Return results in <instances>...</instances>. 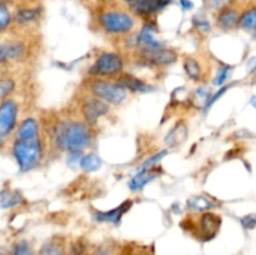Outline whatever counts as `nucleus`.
Segmentation results:
<instances>
[{"mask_svg": "<svg viewBox=\"0 0 256 255\" xmlns=\"http://www.w3.org/2000/svg\"><path fill=\"white\" fill-rule=\"evenodd\" d=\"M239 16L240 15L238 14L236 10L232 9V8L225 6L218 12L216 25L224 30L234 29L235 26H238Z\"/></svg>", "mask_w": 256, "mask_h": 255, "instance_id": "obj_16", "label": "nucleus"}, {"mask_svg": "<svg viewBox=\"0 0 256 255\" xmlns=\"http://www.w3.org/2000/svg\"><path fill=\"white\" fill-rule=\"evenodd\" d=\"M40 122L36 118L26 116L18 122V126L14 132V139L32 140L40 138Z\"/></svg>", "mask_w": 256, "mask_h": 255, "instance_id": "obj_13", "label": "nucleus"}, {"mask_svg": "<svg viewBox=\"0 0 256 255\" xmlns=\"http://www.w3.org/2000/svg\"><path fill=\"white\" fill-rule=\"evenodd\" d=\"M195 230H196L198 236L204 238V240L212 239L219 232L220 224H222V219L219 215L214 214L212 212H200L196 220L192 222Z\"/></svg>", "mask_w": 256, "mask_h": 255, "instance_id": "obj_10", "label": "nucleus"}, {"mask_svg": "<svg viewBox=\"0 0 256 255\" xmlns=\"http://www.w3.org/2000/svg\"><path fill=\"white\" fill-rule=\"evenodd\" d=\"M188 136V126L184 122H179L166 135L165 142L169 148H174L180 145Z\"/></svg>", "mask_w": 256, "mask_h": 255, "instance_id": "obj_20", "label": "nucleus"}, {"mask_svg": "<svg viewBox=\"0 0 256 255\" xmlns=\"http://www.w3.org/2000/svg\"><path fill=\"white\" fill-rule=\"evenodd\" d=\"M204 2L209 9L218 10V12L222 8L228 6V0H204Z\"/></svg>", "mask_w": 256, "mask_h": 255, "instance_id": "obj_31", "label": "nucleus"}, {"mask_svg": "<svg viewBox=\"0 0 256 255\" xmlns=\"http://www.w3.org/2000/svg\"><path fill=\"white\" fill-rule=\"evenodd\" d=\"M242 29L245 32H252V34H256V8L246 10L242 12L239 16V22H238Z\"/></svg>", "mask_w": 256, "mask_h": 255, "instance_id": "obj_23", "label": "nucleus"}, {"mask_svg": "<svg viewBox=\"0 0 256 255\" xmlns=\"http://www.w3.org/2000/svg\"><path fill=\"white\" fill-rule=\"evenodd\" d=\"M0 255H5V254H4V252H2V250H0Z\"/></svg>", "mask_w": 256, "mask_h": 255, "instance_id": "obj_37", "label": "nucleus"}, {"mask_svg": "<svg viewBox=\"0 0 256 255\" xmlns=\"http://www.w3.org/2000/svg\"><path fill=\"white\" fill-rule=\"evenodd\" d=\"M242 224L245 229H254L256 226V214H250L242 218Z\"/></svg>", "mask_w": 256, "mask_h": 255, "instance_id": "obj_32", "label": "nucleus"}, {"mask_svg": "<svg viewBox=\"0 0 256 255\" xmlns=\"http://www.w3.org/2000/svg\"><path fill=\"white\" fill-rule=\"evenodd\" d=\"M160 175V168L155 166L152 169H144V170H138L136 174L129 180L128 182V188H129L132 192H140V190L144 189L148 184L152 182L154 179H156Z\"/></svg>", "mask_w": 256, "mask_h": 255, "instance_id": "obj_15", "label": "nucleus"}, {"mask_svg": "<svg viewBox=\"0 0 256 255\" xmlns=\"http://www.w3.org/2000/svg\"><path fill=\"white\" fill-rule=\"evenodd\" d=\"M24 202V196L18 190L5 189L0 192V209H12V208L22 205Z\"/></svg>", "mask_w": 256, "mask_h": 255, "instance_id": "obj_19", "label": "nucleus"}, {"mask_svg": "<svg viewBox=\"0 0 256 255\" xmlns=\"http://www.w3.org/2000/svg\"><path fill=\"white\" fill-rule=\"evenodd\" d=\"M12 16H14L12 6L0 4V34L9 30L12 25Z\"/></svg>", "mask_w": 256, "mask_h": 255, "instance_id": "obj_25", "label": "nucleus"}, {"mask_svg": "<svg viewBox=\"0 0 256 255\" xmlns=\"http://www.w3.org/2000/svg\"><path fill=\"white\" fill-rule=\"evenodd\" d=\"M28 55V45L18 38L0 40V65L19 62Z\"/></svg>", "mask_w": 256, "mask_h": 255, "instance_id": "obj_8", "label": "nucleus"}, {"mask_svg": "<svg viewBox=\"0 0 256 255\" xmlns=\"http://www.w3.org/2000/svg\"><path fill=\"white\" fill-rule=\"evenodd\" d=\"M92 128L82 119L58 120L52 132L54 148L65 152H82L94 142Z\"/></svg>", "mask_w": 256, "mask_h": 255, "instance_id": "obj_1", "label": "nucleus"}, {"mask_svg": "<svg viewBox=\"0 0 256 255\" xmlns=\"http://www.w3.org/2000/svg\"><path fill=\"white\" fill-rule=\"evenodd\" d=\"M192 25L202 34H206V32H210V22L206 19H204V18L198 16V15L192 19Z\"/></svg>", "mask_w": 256, "mask_h": 255, "instance_id": "obj_29", "label": "nucleus"}, {"mask_svg": "<svg viewBox=\"0 0 256 255\" xmlns=\"http://www.w3.org/2000/svg\"><path fill=\"white\" fill-rule=\"evenodd\" d=\"M85 89L89 94L94 95L108 105H114V106L122 105L128 98L126 90L122 89L114 79H108V78L89 76L85 82Z\"/></svg>", "mask_w": 256, "mask_h": 255, "instance_id": "obj_4", "label": "nucleus"}, {"mask_svg": "<svg viewBox=\"0 0 256 255\" xmlns=\"http://www.w3.org/2000/svg\"><path fill=\"white\" fill-rule=\"evenodd\" d=\"M102 158L96 154V152H88V154H82L80 158L79 166L82 172H94L102 168Z\"/></svg>", "mask_w": 256, "mask_h": 255, "instance_id": "obj_21", "label": "nucleus"}, {"mask_svg": "<svg viewBox=\"0 0 256 255\" xmlns=\"http://www.w3.org/2000/svg\"><path fill=\"white\" fill-rule=\"evenodd\" d=\"M228 89H229V86H222V88H220V89L218 90V92H215L214 95H210L209 100H208V102H205V105H204V109H205V110H209L210 108H212V105L214 104V102H216V100L219 99L220 96H222V95H224V94H225V92H226Z\"/></svg>", "mask_w": 256, "mask_h": 255, "instance_id": "obj_30", "label": "nucleus"}, {"mask_svg": "<svg viewBox=\"0 0 256 255\" xmlns=\"http://www.w3.org/2000/svg\"><path fill=\"white\" fill-rule=\"evenodd\" d=\"M12 154L20 172L34 170L44 159L45 145L42 136L32 140L14 139L12 144Z\"/></svg>", "mask_w": 256, "mask_h": 255, "instance_id": "obj_3", "label": "nucleus"}, {"mask_svg": "<svg viewBox=\"0 0 256 255\" xmlns=\"http://www.w3.org/2000/svg\"><path fill=\"white\" fill-rule=\"evenodd\" d=\"M169 2L170 0H138L126 6L136 18H150L162 12Z\"/></svg>", "mask_w": 256, "mask_h": 255, "instance_id": "obj_11", "label": "nucleus"}, {"mask_svg": "<svg viewBox=\"0 0 256 255\" xmlns=\"http://www.w3.org/2000/svg\"><path fill=\"white\" fill-rule=\"evenodd\" d=\"M9 255H32V245L26 240H19L12 245Z\"/></svg>", "mask_w": 256, "mask_h": 255, "instance_id": "obj_27", "label": "nucleus"}, {"mask_svg": "<svg viewBox=\"0 0 256 255\" xmlns=\"http://www.w3.org/2000/svg\"><path fill=\"white\" fill-rule=\"evenodd\" d=\"M122 2H124L125 5H129V4H132V2H138V0H122Z\"/></svg>", "mask_w": 256, "mask_h": 255, "instance_id": "obj_36", "label": "nucleus"}, {"mask_svg": "<svg viewBox=\"0 0 256 255\" xmlns=\"http://www.w3.org/2000/svg\"><path fill=\"white\" fill-rule=\"evenodd\" d=\"M39 255H68L65 245L60 238H52L42 244Z\"/></svg>", "mask_w": 256, "mask_h": 255, "instance_id": "obj_22", "label": "nucleus"}, {"mask_svg": "<svg viewBox=\"0 0 256 255\" xmlns=\"http://www.w3.org/2000/svg\"><path fill=\"white\" fill-rule=\"evenodd\" d=\"M138 59L145 65V66L152 68H162V66H169V65L174 64L178 60V52L175 50L170 49V48H160V49L155 50L152 52H145V54H135Z\"/></svg>", "mask_w": 256, "mask_h": 255, "instance_id": "obj_9", "label": "nucleus"}, {"mask_svg": "<svg viewBox=\"0 0 256 255\" xmlns=\"http://www.w3.org/2000/svg\"><path fill=\"white\" fill-rule=\"evenodd\" d=\"M19 104L15 99L9 98L0 102V146L12 138L18 126Z\"/></svg>", "mask_w": 256, "mask_h": 255, "instance_id": "obj_6", "label": "nucleus"}, {"mask_svg": "<svg viewBox=\"0 0 256 255\" xmlns=\"http://www.w3.org/2000/svg\"><path fill=\"white\" fill-rule=\"evenodd\" d=\"M114 80L122 89L130 92H149L154 90V86L150 82L130 72H122L114 78Z\"/></svg>", "mask_w": 256, "mask_h": 255, "instance_id": "obj_12", "label": "nucleus"}, {"mask_svg": "<svg viewBox=\"0 0 256 255\" xmlns=\"http://www.w3.org/2000/svg\"><path fill=\"white\" fill-rule=\"evenodd\" d=\"M80 115H82V120H84L86 124L95 126L96 122H99L102 118L106 116L110 112V105L106 102H102L100 99L95 98L94 95L89 94L84 95L80 102L79 105Z\"/></svg>", "mask_w": 256, "mask_h": 255, "instance_id": "obj_7", "label": "nucleus"}, {"mask_svg": "<svg viewBox=\"0 0 256 255\" xmlns=\"http://www.w3.org/2000/svg\"><path fill=\"white\" fill-rule=\"evenodd\" d=\"M232 68L229 66V65H222V66L218 68L216 75H215L214 80H212V84L215 86H222V85L225 84L228 79H229V75L232 72Z\"/></svg>", "mask_w": 256, "mask_h": 255, "instance_id": "obj_28", "label": "nucleus"}, {"mask_svg": "<svg viewBox=\"0 0 256 255\" xmlns=\"http://www.w3.org/2000/svg\"><path fill=\"white\" fill-rule=\"evenodd\" d=\"M16 89V82L12 76H0V102L12 98Z\"/></svg>", "mask_w": 256, "mask_h": 255, "instance_id": "obj_24", "label": "nucleus"}, {"mask_svg": "<svg viewBox=\"0 0 256 255\" xmlns=\"http://www.w3.org/2000/svg\"><path fill=\"white\" fill-rule=\"evenodd\" d=\"M256 69V58H252V59L248 62V70L249 72H254Z\"/></svg>", "mask_w": 256, "mask_h": 255, "instance_id": "obj_34", "label": "nucleus"}, {"mask_svg": "<svg viewBox=\"0 0 256 255\" xmlns=\"http://www.w3.org/2000/svg\"><path fill=\"white\" fill-rule=\"evenodd\" d=\"M132 206V200H126V202H122L119 206L114 208V209L112 210H108V212H95L94 214H92V218H94V220H96V222H108V224L118 225L122 222L125 212H129Z\"/></svg>", "mask_w": 256, "mask_h": 255, "instance_id": "obj_14", "label": "nucleus"}, {"mask_svg": "<svg viewBox=\"0 0 256 255\" xmlns=\"http://www.w3.org/2000/svg\"><path fill=\"white\" fill-rule=\"evenodd\" d=\"M250 102H252V106H254L255 109H256V95H254V96L252 98V100H250Z\"/></svg>", "mask_w": 256, "mask_h": 255, "instance_id": "obj_35", "label": "nucleus"}, {"mask_svg": "<svg viewBox=\"0 0 256 255\" xmlns=\"http://www.w3.org/2000/svg\"><path fill=\"white\" fill-rule=\"evenodd\" d=\"M182 68L190 80L195 82H202L204 72H202V64L199 59H196L195 56H186L182 62Z\"/></svg>", "mask_w": 256, "mask_h": 255, "instance_id": "obj_18", "label": "nucleus"}, {"mask_svg": "<svg viewBox=\"0 0 256 255\" xmlns=\"http://www.w3.org/2000/svg\"><path fill=\"white\" fill-rule=\"evenodd\" d=\"M186 208L189 210H192V212H210L212 209L215 208L214 200L212 199L208 195H194V196H190L186 202Z\"/></svg>", "mask_w": 256, "mask_h": 255, "instance_id": "obj_17", "label": "nucleus"}, {"mask_svg": "<svg viewBox=\"0 0 256 255\" xmlns=\"http://www.w3.org/2000/svg\"><path fill=\"white\" fill-rule=\"evenodd\" d=\"M124 58L119 52H104L95 59L88 70V75L92 78H108L114 79L124 70Z\"/></svg>", "mask_w": 256, "mask_h": 255, "instance_id": "obj_5", "label": "nucleus"}, {"mask_svg": "<svg viewBox=\"0 0 256 255\" xmlns=\"http://www.w3.org/2000/svg\"><path fill=\"white\" fill-rule=\"evenodd\" d=\"M88 255H114V252H112V249L110 246L102 245V246L95 248V249L92 250Z\"/></svg>", "mask_w": 256, "mask_h": 255, "instance_id": "obj_33", "label": "nucleus"}, {"mask_svg": "<svg viewBox=\"0 0 256 255\" xmlns=\"http://www.w3.org/2000/svg\"><path fill=\"white\" fill-rule=\"evenodd\" d=\"M168 150L164 149V150H160V152H155L154 155H152L150 158H148L146 160H145L144 162H142V165L139 166V169L138 170H144V169H152V168H155L158 166V165L160 164V162H162V159H164L165 155L168 154Z\"/></svg>", "mask_w": 256, "mask_h": 255, "instance_id": "obj_26", "label": "nucleus"}, {"mask_svg": "<svg viewBox=\"0 0 256 255\" xmlns=\"http://www.w3.org/2000/svg\"><path fill=\"white\" fill-rule=\"evenodd\" d=\"M98 28L112 36H128L136 30L138 18L128 9L106 0L95 12Z\"/></svg>", "mask_w": 256, "mask_h": 255, "instance_id": "obj_2", "label": "nucleus"}]
</instances>
